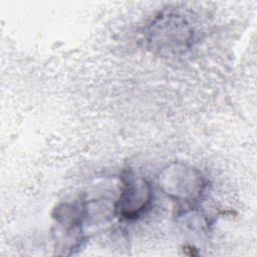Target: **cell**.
<instances>
[{"label":"cell","instance_id":"6da1fadb","mask_svg":"<svg viewBox=\"0 0 257 257\" xmlns=\"http://www.w3.org/2000/svg\"><path fill=\"white\" fill-rule=\"evenodd\" d=\"M151 199V188L146 180L127 177L116 204V211L125 219H135L148 207Z\"/></svg>","mask_w":257,"mask_h":257}]
</instances>
